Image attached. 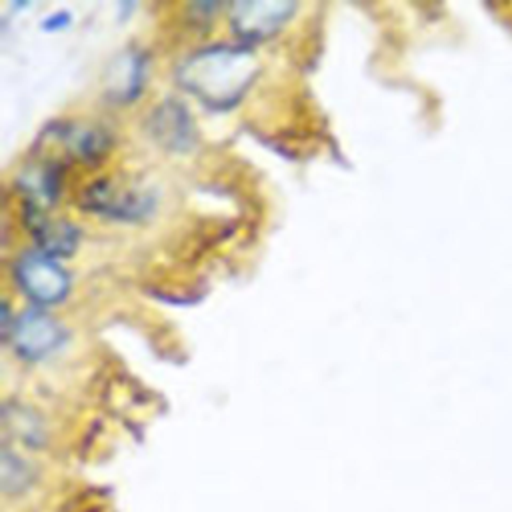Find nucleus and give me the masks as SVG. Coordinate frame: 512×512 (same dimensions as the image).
<instances>
[{"label": "nucleus", "mask_w": 512, "mask_h": 512, "mask_svg": "<svg viewBox=\"0 0 512 512\" xmlns=\"http://www.w3.org/2000/svg\"><path fill=\"white\" fill-rule=\"evenodd\" d=\"M258 74V58L246 46H206L186 56L176 76L180 84L212 108H228L242 98Z\"/></svg>", "instance_id": "obj_1"}, {"label": "nucleus", "mask_w": 512, "mask_h": 512, "mask_svg": "<svg viewBox=\"0 0 512 512\" xmlns=\"http://www.w3.org/2000/svg\"><path fill=\"white\" fill-rule=\"evenodd\" d=\"M14 276L22 292L38 304H54L68 292L66 272L44 252H24L14 266Z\"/></svg>", "instance_id": "obj_2"}, {"label": "nucleus", "mask_w": 512, "mask_h": 512, "mask_svg": "<svg viewBox=\"0 0 512 512\" xmlns=\"http://www.w3.org/2000/svg\"><path fill=\"white\" fill-rule=\"evenodd\" d=\"M294 12L292 2L284 0H250L236 2L230 12L232 28L246 40H262L274 34Z\"/></svg>", "instance_id": "obj_3"}, {"label": "nucleus", "mask_w": 512, "mask_h": 512, "mask_svg": "<svg viewBox=\"0 0 512 512\" xmlns=\"http://www.w3.org/2000/svg\"><path fill=\"white\" fill-rule=\"evenodd\" d=\"M64 332L60 324L42 310H26L12 328V342L20 356L38 360L60 346Z\"/></svg>", "instance_id": "obj_4"}, {"label": "nucleus", "mask_w": 512, "mask_h": 512, "mask_svg": "<svg viewBox=\"0 0 512 512\" xmlns=\"http://www.w3.org/2000/svg\"><path fill=\"white\" fill-rule=\"evenodd\" d=\"M24 222L36 238L40 252L48 256H66L74 250L78 238L76 228L64 220L48 216L46 208L24 204Z\"/></svg>", "instance_id": "obj_5"}, {"label": "nucleus", "mask_w": 512, "mask_h": 512, "mask_svg": "<svg viewBox=\"0 0 512 512\" xmlns=\"http://www.w3.org/2000/svg\"><path fill=\"white\" fill-rule=\"evenodd\" d=\"M150 130L160 144L172 150H184L194 142V122L176 100H166L152 112Z\"/></svg>", "instance_id": "obj_6"}, {"label": "nucleus", "mask_w": 512, "mask_h": 512, "mask_svg": "<svg viewBox=\"0 0 512 512\" xmlns=\"http://www.w3.org/2000/svg\"><path fill=\"white\" fill-rule=\"evenodd\" d=\"M144 56L134 50H122L106 70V92L114 100H132L138 96L144 84Z\"/></svg>", "instance_id": "obj_7"}, {"label": "nucleus", "mask_w": 512, "mask_h": 512, "mask_svg": "<svg viewBox=\"0 0 512 512\" xmlns=\"http://www.w3.org/2000/svg\"><path fill=\"white\" fill-rule=\"evenodd\" d=\"M84 204L90 210L106 212L112 216H136L140 214L148 204L146 198L130 192V190H120L110 182H98L86 190Z\"/></svg>", "instance_id": "obj_8"}]
</instances>
